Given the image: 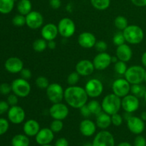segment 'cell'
Masks as SVG:
<instances>
[{"instance_id":"obj_11","label":"cell","mask_w":146,"mask_h":146,"mask_svg":"<svg viewBox=\"0 0 146 146\" xmlns=\"http://www.w3.org/2000/svg\"><path fill=\"white\" fill-rule=\"evenodd\" d=\"M69 113V109L66 104L63 103L53 104L49 109V114L53 119L64 121Z\"/></svg>"},{"instance_id":"obj_20","label":"cell","mask_w":146,"mask_h":146,"mask_svg":"<svg viewBox=\"0 0 146 146\" xmlns=\"http://www.w3.org/2000/svg\"><path fill=\"white\" fill-rule=\"evenodd\" d=\"M96 38L94 34L88 31H84L79 34L78 37V43L84 48H91L95 46Z\"/></svg>"},{"instance_id":"obj_45","label":"cell","mask_w":146,"mask_h":146,"mask_svg":"<svg viewBox=\"0 0 146 146\" xmlns=\"http://www.w3.org/2000/svg\"><path fill=\"white\" fill-rule=\"evenodd\" d=\"M7 101L10 106L17 105V104H18V96L14 94H9L7 97Z\"/></svg>"},{"instance_id":"obj_46","label":"cell","mask_w":146,"mask_h":146,"mask_svg":"<svg viewBox=\"0 0 146 146\" xmlns=\"http://www.w3.org/2000/svg\"><path fill=\"white\" fill-rule=\"evenodd\" d=\"M20 75H21V78L27 80V81L31 79V76H32L31 71H30L29 68H24L21 71V72H20Z\"/></svg>"},{"instance_id":"obj_43","label":"cell","mask_w":146,"mask_h":146,"mask_svg":"<svg viewBox=\"0 0 146 146\" xmlns=\"http://www.w3.org/2000/svg\"><path fill=\"white\" fill-rule=\"evenodd\" d=\"M11 91V86L7 83L0 84V94L2 95H8Z\"/></svg>"},{"instance_id":"obj_24","label":"cell","mask_w":146,"mask_h":146,"mask_svg":"<svg viewBox=\"0 0 146 146\" xmlns=\"http://www.w3.org/2000/svg\"><path fill=\"white\" fill-rule=\"evenodd\" d=\"M39 123L34 119H29L24 123L23 125V131L25 135L28 137H34L40 131Z\"/></svg>"},{"instance_id":"obj_40","label":"cell","mask_w":146,"mask_h":146,"mask_svg":"<svg viewBox=\"0 0 146 146\" xmlns=\"http://www.w3.org/2000/svg\"><path fill=\"white\" fill-rule=\"evenodd\" d=\"M9 128V123L7 119L0 118V135L5 134Z\"/></svg>"},{"instance_id":"obj_25","label":"cell","mask_w":146,"mask_h":146,"mask_svg":"<svg viewBox=\"0 0 146 146\" xmlns=\"http://www.w3.org/2000/svg\"><path fill=\"white\" fill-rule=\"evenodd\" d=\"M96 126L98 128H101V129H107L112 124V122H111V115L102 111L101 113L96 115Z\"/></svg>"},{"instance_id":"obj_5","label":"cell","mask_w":146,"mask_h":146,"mask_svg":"<svg viewBox=\"0 0 146 146\" xmlns=\"http://www.w3.org/2000/svg\"><path fill=\"white\" fill-rule=\"evenodd\" d=\"M13 94L19 98H26L31 92V85L27 80L19 78L14 80L11 84Z\"/></svg>"},{"instance_id":"obj_13","label":"cell","mask_w":146,"mask_h":146,"mask_svg":"<svg viewBox=\"0 0 146 146\" xmlns=\"http://www.w3.org/2000/svg\"><path fill=\"white\" fill-rule=\"evenodd\" d=\"M140 107L139 98L133 94H128L122 98L121 100V108L125 111V112L133 113L138 111Z\"/></svg>"},{"instance_id":"obj_4","label":"cell","mask_w":146,"mask_h":146,"mask_svg":"<svg viewBox=\"0 0 146 146\" xmlns=\"http://www.w3.org/2000/svg\"><path fill=\"white\" fill-rule=\"evenodd\" d=\"M145 69L143 66L139 65H133L128 68L125 73V78L132 84H142L145 79Z\"/></svg>"},{"instance_id":"obj_35","label":"cell","mask_w":146,"mask_h":146,"mask_svg":"<svg viewBox=\"0 0 146 146\" xmlns=\"http://www.w3.org/2000/svg\"><path fill=\"white\" fill-rule=\"evenodd\" d=\"M63 128H64V123H63V121H61V120L54 119V121L50 124V128L54 133L61 132Z\"/></svg>"},{"instance_id":"obj_2","label":"cell","mask_w":146,"mask_h":146,"mask_svg":"<svg viewBox=\"0 0 146 146\" xmlns=\"http://www.w3.org/2000/svg\"><path fill=\"white\" fill-rule=\"evenodd\" d=\"M126 42L131 44H139L143 40L145 34L141 27L135 24L128 25L123 31Z\"/></svg>"},{"instance_id":"obj_6","label":"cell","mask_w":146,"mask_h":146,"mask_svg":"<svg viewBox=\"0 0 146 146\" xmlns=\"http://www.w3.org/2000/svg\"><path fill=\"white\" fill-rule=\"evenodd\" d=\"M48 100L53 104L60 103L64 99V90L58 83H52L46 89Z\"/></svg>"},{"instance_id":"obj_38","label":"cell","mask_w":146,"mask_h":146,"mask_svg":"<svg viewBox=\"0 0 146 146\" xmlns=\"http://www.w3.org/2000/svg\"><path fill=\"white\" fill-rule=\"evenodd\" d=\"M80 79V75L76 72H71L67 77V83L69 86H76Z\"/></svg>"},{"instance_id":"obj_22","label":"cell","mask_w":146,"mask_h":146,"mask_svg":"<svg viewBox=\"0 0 146 146\" xmlns=\"http://www.w3.org/2000/svg\"><path fill=\"white\" fill-rule=\"evenodd\" d=\"M96 124L90 119H84L79 125L81 133L85 137H91L96 133Z\"/></svg>"},{"instance_id":"obj_9","label":"cell","mask_w":146,"mask_h":146,"mask_svg":"<svg viewBox=\"0 0 146 146\" xmlns=\"http://www.w3.org/2000/svg\"><path fill=\"white\" fill-rule=\"evenodd\" d=\"M85 91L88 97L92 98L99 97L104 91L103 83L97 78L90 79L85 86Z\"/></svg>"},{"instance_id":"obj_16","label":"cell","mask_w":146,"mask_h":146,"mask_svg":"<svg viewBox=\"0 0 146 146\" xmlns=\"http://www.w3.org/2000/svg\"><path fill=\"white\" fill-rule=\"evenodd\" d=\"M111 58L112 56L106 52H101L97 54L93 60V64L95 67V69L98 71L106 69L112 63Z\"/></svg>"},{"instance_id":"obj_32","label":"cell","mask_w":146,"mask_h":146,"mask_svg":"<svg viewBox=\"0 0 146 146\" xmlns=\"http://www.w3.org/2000/svg\"><path fill=\"white\" fill-rule=\"evenodd\" d=\"M93 7L98 10H106L109 7L111 0H91Z\"/></svg>"},{"instance_id":"obj_48","label":"cell","mask_w":146,"mask_h":146,"mask_svg":"<svg viewBox=\"0 0 146 146\" xmlns=\"http://www.w3.org/2000/svg\"><path fill=\"white\" fill-rule=\"evenodd\" d=\"M80 111H81V115H82L84 118H88L90 115H92L91 111H90L89 108H88V106H87V104L80 108Z\"/></svg>"},{"instance_id":"obj_60","label":"cell","mask_w":146,"mask_h":146,"mask_svg":"<svg viewBox=\"0 0 146 146\" xmlns=\"http://www.w3.org/2000/svg\"><path fill=\"white\" fill-rule=\"evenodd\" d=\"M41 146H54V145H51V144H48V145H41Z\"/></svg>"},{"instance_id":"obj_47","label":"cell","mask_w":146,"mask_h":146,"mask_svg":"<svg viewBox=\"0 0 146 146\" xmlns=\"http://www.w3.org/2000/svg\"><path fill=\"white\" fill-rule=\"evenodd\" d=\"M10 106L7 103V101H0V115L5 113L8 112L9 109L10 108Z\"/></svg>"},{"instance_id":"obj_15","label":"cell","mask_w":146,"mask_h":146,"mask_svg":"<svg viewBox=\"0 0 146 146\" xmlns=\"http://www.w3.org/2000/svg\"><path fill=\"white\" fill-rule=\"evenodd\" d=\"M127 127L132 133L141 135L145 130V121H143L141 117L132 115L127 120Z\"/></svg>"},{"instance_id":"obj_17","label":"cell","mask_w":146,"mask_h":146,"mask_svg":"<svg viewBox=\"0 0 146 146\" xmlns=\"http://www.w3.org/2000/svg\"><path fill=\"white\" fill-rule=\"evenodd\" d=\"M54 139V133L50 128H41L35 136L36 142L40 146L51 144Z\"/></svg>"},{"instance_id":"obj_50","label":"cell","mask_w":146,"mask_h":146,"mask_svg":"<svg viewBox=\"0 0 146 146\" xmlns=\"http://www.w3.org/2000/svg\"><path fill=\"white\" fill-rule=\"evenodd\" d=\"M49 5L54 9H58L61 6V0H49Z\"/></svg>"},{"instance_id":"obj_19","label":"cell","mask_w":146,"mask_h":146,"mask_svg":"<svg viewBox=\"0 0 146 146\" xmlns=\"http://www.w3.org/2000/svg\"><path fill=\"white\" fill-rule=\"evenodd\" d=\"M95 70L93 61H91L88 59H83L78 61L76 65V71L82 76H88Z\"/></svg>"},{"instance_id":"obj_55","label":"cell","mask_w":146,"mask_h":146,"mask_svg":"<svg viewBox=\"0 0 146 146\" xmlns=\"http://www.w3.org/2000/svg\"><path fill=\"white\" fill-rule=\"evenodd\" d=\"M141 118L143 121H146V111H143L141 114Z\"/></svg>"},{"instance_id":"obj_31","label":"cell","mask_w":146,"mask_h":146,"mask_svg":"<svg viewBox=\"0 0 146 146\" xmlns=\"http://www.w3.org/2000/svg\"><path fill=\"white\" fill-rule=\"evenodd\" d=\"M33 49L36 52L41 53L43 52L47 48V41L44 38H37L33 42L32 44Z\"/></svg>"},{"instance_id":"obj_21","label":"cell","mask_w":146,"mask_h":146,"mask_svg":"<svg viewBox=\"0 0 146 146\" xmlns=\"http://www.w3.org/2000/svg\"><path fill=\"white\" fill-rule=\"evenodd\" d=\"M41 34L42 38L46 41L55 40L58 34V27L52 23L46 24L41 28Z\"/></svg>"},{"instance_id":"obj_57","label":"cell","mask_w":146,"mask_h":146,"mask_svg":"<svg viewBox=\"0 0 146 146\" xmlns=\"http://www.w3.org/2000/svg\"><path fill=\"white\" fill-rule=\"evenodd\" d=\"M84 146H93L92 143H86V144H84Z\"/></svg>"},{"instance_id":"obj_59","label":"cell","mask_w":146,"mask_h":146,"mask_svg":"<svg viewBox=\"0 0 146 146\" xmlns=\"http://www.w3.org/2000/svg\"><path fill=\"white\" fill-rule=\"evenodd\" d=\"M144 81H145V83H146V70H145V79H144Z\"/></svg>"},{"instance_id":"obj_28","label":"cell","mask_w":146,"mask_h":146,"mask_svg":"<svg viewBox=\"0 0 146 146\" xmlns=\"http://www.w3.org/2000/svg\"><path fill=\"white\" fill-rule=\"evenodd\" d=\"M14 4L15 0H0V13L9 14L14 9Z\"/></svg>"},{"instance_id":"obj_54","label":"cell","mask_w":146,"mask_h":146,"mask_svg":"<svg viewBox=\"0 0 146 146\" xmlns=\"http://www.w3.org/2000/svg\"><path fill=\"white\" fill-rule=\"evenodd\" d=\"M117 146H133L130 143L126 142V141H123V142H121L120 143H118Z\"/></svg>"},{"instance_id":"obj_41","label":"cell","mask_w":146,"mask_h":146,"mask_svg":"<svg viewBox=\"0 0 146 146\" xmlns=\"http://www.w3.org/2000/svg\"><path fill=\"white\" fill-rule=\"evenodd\" d=\"M111 122H112L113 125L115 126H120L122 125L123 122V118L122 115L117 113L111 115Z\"/></svg>"},{"instance_id":"obj_18","label":"cell","mask_w":146,"mask_h":146,"mask_svg":"<svg viewBox=\"0 0 146 146\" xmlns=\"http://www.w3.org/2000/svg\"><path fill=\"white\" fill-rule=\"evenodd\" d=\"M4 68L11 74H17L21 72L24 68V63L22 60L18 57H10L6 60L4 63Z\"/></svg>"},{"instance_id":"obj_36","label":"cell","mask_w":146,"mask_h":146,"mask_svg":"<svg viewBox=\"0 0 146 146\" xmlns=\"http://www.w3.org/2000/svg\"><path fill=\"white\" fill-rule=\"evenodd\" d=\"M36 86L41 89H46L47 87L49 86V81L48 78L45 76H38L36 79Z\"/></svg>"},{"instance_id":"obj_10","label":"cell","mask_w":146,"mask_h":146,"mask_svg":"<svg viewBox=\"0 0 146 146\" xmlns=\"http://www.w3.org/2000/svg\"><path fill=\"white\" fill-rule=\"evenodd\" d=\"M131 84L125 78H118L112 84L113 93L120 98L129 94L131 92Z\"/></svg>"},{"instance_id":"obj_61","label":"cell","mask_w":146,"mask_h":146,"mask_svg":"<svg viewBox=\"0 0 146 146\" xmlns=\"http://www.w3.org/2000/svg\"><path fill=\"white\" fill-rule=\"evenodd\" d=\"M15 1H17V0H15Z\"/></svg>"},{"instance_id":"obj_29","label":"cell","mask_w":146,"mask_h":146,"mask_svg":"<svg viewBox=\"0 0 146 146\" xmlns=\"http://www.w3.org/2000/svg\"><path fill=\"white\" fill-rule=\"evenodd\" d=\"M146 91V88L141 84H132L131 86V94L139 98H143Z\"/></svg>"},{"instance_id":"obj_30","label":"cell","mask_w":146,"mask_h":146,"mask_svg":"<svg viewBox=\"0 0 146 146\" xmlns=\"http://www.w3.org/2000/svg\"><path fill=\"white\" fill-rule=\"evenodd\" d=\"M88 108L91 111L92 115H98V114L102 112V106L96 100H91L87 104Z\"/></svg>"},{"instance_id":"obj_44","label":"cell","mask_w":146,"mask_h":146,"mask_svg":"<svg viewBox=\"0 0 146 146\" xmlns=\"http://www.w3.org/2000/svg\"><path fill=\"white\" fill-rule=\"evenodd\" d=\"M133 146H146V139L141 135H138L134 139Z\"/></svg>"},{"instance_id":"obj_42","label":"cell","mask_w":146,"mask_h":146,"mask_svg":"<svg viewBox=\"0 0 146 146\" xmlns=\"http://www.w3.org/2000/svg\"><path fill=\"white\" fill-rule=\"evenodd\" d=\"M94 47H95L96 49L99 53L106 52L107 48H108V44L104 41H98L96 43L95 46Z\"/></svg>"},{"instance_id":"obj_53","label":"cell","mask_w":146,"mask_h":146,"mask_svg":"<svg viewBox=\"0 0 146 146\" xmlns=\"http://www.w3.org/2000/svg\"><path fill=\"white\" fill-rule=\"evenodd\" d=\"M141 63H142V65L144 68H146V51L142 54V56H141Z\"/></svg>"},{"instance_id":"obj_37","label":"cell","mask_w":146,"mask_h":146,"mask_svg":"<svg viewBox=\"0 0 146 146\" xmlns=\"http://www.w3.org/2000/svg\"><path fill=\"white\" fill-rule=\"evenodd\" d=\"M12 24L15 27H23L26 24V16L20 14H17L12 19Z\"/></svg>"},{"instance_id":"obj_12","label":"cell","mask_w":146,"mask_h":146,"mask_svg":"<svg viewBox=\"0 0 146 146\" xmlns=\"http://www.w3.org/2000/svg\"><path fill=\"white\" fill-rule=\"evenodd\" d=\"M7 117L9 121L15 125H19L24 122L26 118L24 110L19 106H11L7 112Z\"/></svg>"},{"instance_id":"obj_14","label":"cell","mask_w":146,"mask_h":146,"mask_svg":"<svg viewBox=\"0 0 146 146\" xmlns=\"http://www.w3.org/2000/svg\"><path fill=\"white\" fill-rule=\"evenodd\" d=\"M44 24V17L37 11H31L26 15V24L31 29H38Z\"/></svg>"},{"instance_id":"obj_56","label":"cell","mask_w":146,"mask_h":146,"mask_svg":"<svg viewBox=\"0 0 146 146\" xmlns=\"http://www.w3.org/2000/svg\"><path fill=\"white\" fill-rule=\"evenodd\" d=\"M118 61V57L116 56L111 58V61H112L113 63H116Z\"/></svg>"},{"instance_id":"obj_49","label":"cell","mask_w":146,"mask_h":146,"mask_svg":"<svg viewBox=\"0 0 146 146\" xmlns=\"http://www.w3.org/2000/svg\"><path fill=\"white\" fill-rule=\"evenodd\" d=\"M68 141L65 138H60L56 140L55 142L54 146H68Z\"/></svg>"},{"instance_id":"obj_58","label":"cell","mask_w":146,"mask_h":146,"mask_svg":"<svg viewBox=\"0 0 146 146\" xmlns=\"http://www.w3.org/2000/svg\"><path fill=\"white\" fill-rule=\"evenodd\" d=\"M144 100H145V101L146 102V91H145V95H144Z\"/></svg>"},{"instance_id":"obj_1","label":"cell","mask_w":146,"mask_h":146,"mask_svg":"<svg viewBox=\"0 0 146 146\" xmlns=\"http://www.w3.org/2000/svg\"><path fill=\"white\" fill-rule=\"evenodd\" d=\"M88 96L85 88L78 86H69L64 90V100L69 106L80 109L87 104Z\"/></svg>"},{"instance_id":"obj_33","label":"cell","mask_w":146,"mask_h":146,"mask_svg":"<svg viewBox=\"0 0 146 146\" xmlns=\"http://www.w3.org/2000/svg\"><path fill=\"white\" fill-rule=\"evenodd\" d=\"M114 25L120 31H123L128 26V22L127 19L123 16H118L114 20Z\"/></svg>"},{"instance_id":"obj_3","label":"cell","mask_w":146,"mask_h":146,"mask_svg":"<svg viewBox=\"0 0 146 146\" xmlns=\"http://www.w3.org/2000/svg\"><path fill=\"white\" fill-rule=\"evenodd\" d=\"M101 106L104 112L109 114L110 115H112L118 113L121 109V99L113 93L108 94L103 99Z\"/></svg>"},{"instance_id":"obj_27","label":"cell","mask_w":146,"mask_h":146,"mask_svg":"<svg viewBox=\"0 0 146 146\" xmlns=\"http://www.w3.org/2000/svg\"><path fill=\"white\" fill-rule=\"evenodd\" d=\"M11 146H29L30 141L25 134H17L11 139Z\"/></svg>"},{"instance_id":"obj_7","label":"cell","mask_w":146,"mask_h":146,"mask_svg":"<svg viewBox=\"0 0 146 146\" xmlns=\"http://www.w3.org/2000/svg\"><path fill=\"white\" fill-rule=\"evenodd\" d=\"M58 34L64 38H70L76 31V25L71 19L65 17L61 19L58 24Z\"/></svg>"},{"instance_id":"obj_23","label":"cell","mask_w":146,"mask_h":146,"mask_svg":"<svg viewBox=\"0 0 146 146\" xmlns=\"http://www.w3.org/2000/svg\"><path fill=\"white\" fill-rule=\"evenodd\" d=\"M115 56L118 57V60L124 61V62H128L132 58L133 51L128 44H123L121 46H117Z\"/></svg>"},{"instance_id":"obj_26","label":"cell","mask_w":146,"mask_h":146,"mask_svg":"<svg viewBox=\"0 0 146 146\" xmlns=\"http://www.w3.org/2000/svg\"><path fill=\"white\" fill-rule=\"evenodd\" d=\"M17 8L20 14L26 16L32 11V4L30 0H19Z\"/></svg>"},{"instance_id":"obj_39","label":"cell","mask_w":146,"mask_h":146,"mask_svg":"<svg viewBox=\"0 0 146 146\" xmlns=\"http://www.w3.org/2000/svg\"><path fill=\"white\" fill-rule=\"evenodd\" d=\"M113 44H115V46H117L125 44V37H124L123 31H118V32L113 36Z\"/></svg>"},{"instance_id":"obj_51","label":"cell","mask_w":146,"mask_h":146,"mask_svg":"<svg viewBox=\"0 0 146 146\" xmlns=\"http://www.w3.org/2000/svg\"><path fill=\"white\" fill-rule=\"evenodd\" d=\"M131 2L138 7H146V0H131Z\"/></svg>"},{"instance_id":"obj_52","label":"cell","mask_w":146,"mask_h":146,"mask_svg":"<svg viewBox=\"0 0 146 146\" xmlns=\"http://www.w3.org/2000/svg\"><path fill=\"white\" fill-rule=\"evenodd\" d=\"M56 47V43L54 40H52V41H49L47 42V48H48L51 50L55 49Z\"/></svg>"},{"instance_id":"obj_34","label":"cell","mask_w":146,"mask_h":146,"mask_svg":"<svg viewBox=\"0 0 146 146\" xmlns=\"http://www.w3.org/2000/svg\"><path fill=\"white\" fill-rule=\"evenodd\" d=\"M114 69H115V72L119 74V75H124L125 73L126 72L127 69H128L126 63L118 60L116 63H115Z\"/></svg>"},{"instance_id":"obj_8","label":"cell","mask_w":146,"mask_h":146,"mask_svg":"<svg viewBox=\"0 0 146 146\" xmlns=\"http://www.w3.org/2000/svg\"><path fill=\"white\" fill-rule=\"evenodd\" d=\"M93 146H115V139L111 133L102 130L94 137Z\"/></svg>"}]
</instances>
